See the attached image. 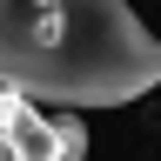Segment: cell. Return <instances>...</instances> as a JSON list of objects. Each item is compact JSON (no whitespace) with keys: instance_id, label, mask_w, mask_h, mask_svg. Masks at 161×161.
Returning <instances> with one entry per match:
<instances>
[{"instance_id":"obj_1","label":"cell","mask_w":161,"mask_h":161,"mask_svg":"<svg viewBox=\"0 0 161 161\" xmlns=\"http://www.w3.org/2000/svg\"><path fill=\"white\" fill-rule=\"evenodd\" d=\"M0 80L40 108H128L161 80V40L128 0H0Z\"/></svg>"},{"instance_id":"obj_2","label":"cell","mask_w":161,"mask_h":161,"mask_svg":"<svg viewBox=\"0 0 161 161\" xmlns=\"http://www.w3.org/2000/svg\"><path fill=\"white\" fill-rule=\"evenodd\" d=\"M7 161H60V128H54V114H40V101H27V114L14 121Z\"/></svg>"},{"instance_id":"obj_3","label":"cell","mask_w":161,"mask_h":161,"mask_svg":"<svg viewBox=\"0 0 161 161\" xmlns=\"http://www.w3.org/2000/svg\"><path fill=\"white\" fill-rule=\"evenodd\" d=\"M54 128H60V161H87V128H80V114H74V108H60V114H54Z\"/></svg>"}]
</instances>
